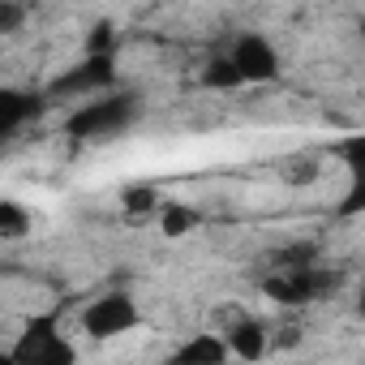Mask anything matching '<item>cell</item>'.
Masks as SVG:
<instances>
[{"instance_id":"obj_1","label":"cell","mask_w":365,"mask_h":365,"mask_svg":"<svg viewBox=\"0 0 365 365\" xmlns=\"http://www.w3.org/2000/svg\"><path fill=\"white\" fill-rule=\"evenodd\" d=\"M138 116H142V99L133 91H103L69 116V133L82 142H112V138L129 133L138 125Z\"/></svg>"},{"instance_id":"obj_2","label":"cell","mask_w":365,"mask_h":365,"mask_svg":"<svg viewBox=\"0 0 365 365\" xmlns=\"http://www.w3.org/2000/svg\"><path fill=\"white\" fill-rule=\"evenodd\" d=\"M344 284V271L335 267H322V262H305V267H284V271H271L262 292L279 305H309V301H327L335 297Z\"/></svg>"},{"instance_id":"obj_3","label":"cell","mask_w":365,"mask_h":365,"mask_svg":"<svg viewBox=\"0 0 365 365\" xmlns=\"http://www.w3.org/2000/svg\"><path fill=\"white\" fill-rule=\"evenodd\" d=\"M116 86V61L112 52H86L82 65H73L69 73H61L52 82L56 95H103Z\"/></svg>"},{"instance_id":"obj_4","label":"cell","mask_w":365,"mask_h":365,"mask_svg":"<svg viewBox=\"0 0 365 365\" xmlns=\"http://www.w3.org/2000/svg\"><path fill=\"white\" fill-rule=\"evenodd\" d=\"M82 327L95 335V339H112V335H125L138 327V305L125 297V292H108V297H95L86 309H82Z\"/></svg>"},{"instance_id":"obj_5","label":"cell","mask_w":365,"mask_h":365,"mask_svg":"<svg viewBox=\"0 0 365 365\" xmlns=\"http://www.w3.org/2000/svg\"><path fill=\"white\" fill-rule=\"evenodd\" d=\"M228 56H232V65L245 82H275L279 78V52L271 48L267 35H241L228 48Z\"/></svg>"},{"instance_id":"obj_6","label":"cell","mask_w":365,"mask_h":365,"mask_svg":"<svg viewBox=\"0 0 365 365\" xmlns=\"http://www.w3.org/2000/svg\"><path fill=\"white\" fill-rule=\"evenodd\" d=\"M220 335H224V344H228V352H232V356L258 361V356L267 352V331H262V322H258V318H250L245 309H232Z\"/></svg>"},{"instance_id":"obj_7","label":"cell","mask_w":365,"mask_h":365,"mask_svg":"<svg viewBox=\"0 0 365 365\" xmlns=\"http://www.w3.org/2000/svg\"><path fill=\"white\" fill-rule=\"evenodd\" d=\"M18 356L22 361H35V365H69L73 361V348L52 331V322H39L26 331V339L18 344Z\"/></svg>"},{"instance_id":"obj_8","label":"cell","mask_w":365,"mask_h":365,"mask_svg":"<svg viewBox=\"0 0 365 365\" xmlns=\"http://www.w3.org/2000/svg\"><path fill=\"white\" fill-rule=\"evenodd\" d=\"M39 112H43L39 95H31V91H0V133L5 138L22 133Z\"/></svg>"},{"instance_id":"obj_9","label":"cell","mask_w":365,"mask_h":365,"mask_svg":"<svg viewBox=\"0 0 365 365\" xmlns=\"http://www.w3.org/2000/svg\"><path fill=\"white\" fill-rule=\"evenodd\" d=\"M232 352H228V344H224V335H194L190 344H180L176 352H172V361H228Z\"/></svg>"},{"instance_id":"obj_10","label":"cell","mask_w":365,"mask_h":365,"mask_svg":"<svg viewBox=\"0 0 365 365\" xmlns=\"http://www.w3.org/2000/svg\"><path fill=\"white\" fill-rule=\"evenodd\" d=\"M202 86H207V91H237V86H245V78L237 73L232 56L224 52V56H211V61H207V69H202Z\"/></svg>"},{"instance_id":"obj_11","label":"cell","mask_w":365,"mask_h":365,"mask_svg":"<svg viewBox=\"0 0 365 365\" xmlns=\"http://www.w3.org/2000/svg\"><path fill=\"white\" fill-rule=\"evenodd\" d=\"M279 176L288 180V185H314V180L322 176V159L318 155H288L279 163Z\"/></svg>"},{"instance_id":"obj_12","label":"cell","mask_w":365,"mask_h":365,"mask_svg":"<svg viewBox=\"0 0 365 365\" xmlns=\"http://www.w3.org/2000/svg\"><path fill=\"white\" fill-rule=\"evenodd\" d=\"M26 228H31V215H26L14 198L0 202V237H9V241H14V237H22Z\"/></svg>"},{"instance_id":"obj_13","label":"cell","mask_w":365,"mask_h":365,"mask_svg":"<svg viewBox=\"0 0 365 365\" xmlns=\"http://www.w3.org/2000/svg\"><path fill=\"white\" fill-rule=\"evenodd\" d=\"M339 159H344V168L352 172V180L365 176V133H352V138L339 146Z\"/></svg>"},{"instance_id":"obj_14","label":"cell","mask_w":365,"mask_h":365,"mask_svg":"<svg viewBox=\"0 0 365 365\" xmlns=\"http://www.w3.org/2000/svg\"><path fill=\"white\" fill-rule=\"evenodd\" d=\"M194 220H198V215H194L190 207H168V211H163V232H168V237H180V232L194 228Z\"/></svg>"},{"instance_id":"obj_15","label":"cell","mask_w":365,"mask_h":365,"mask_svg":"<svg viewBox=\"0 0 365 365\" xmlns=\"http://www.w3.org/2000/svg\"><path fill=\"white\" fill-rule=\"evenodd\" d=\"M112 43H116L112 22H95V31H91V39H86V52H112Z\"/></svg>"},{"instance_id":"obj_16","label":"cell","mask_w":365,"mask_h":365,"mask_svg":"<svg viewBox=\"0 0 365 365\" xmlns=\"http://www.w3.org/2000/svg\"><path fill=\"white\" fill-rule=\"evenodd\" d=\"M0 31L5 35L22 31V0H5V5H0Z\"/></svg>"},{"instance_id":"obj_17","label":"cell","mask_w":365,"mask_h":365,"mask_svg":"<svg viewBox=\"0 0 365 365\" xmlns=\"http://www.w3.org/2000/svg\"><path fill=\"white\" fill-rule=\"evenodd\" d=\"M339 211H344V215H365V176L352 180V190H348V198L339 202Z\"/></svg>"},{"instance_id":"obj_18","label":"cell","mask_w":365,"mask_h":365,"mask_svg":"<svg viewBox=\"0 0 365 365\" xmlns=\"http://www.w3.org/2000/svg\"><path fill=\"white\" fill-rule=\"evenodd\" d=\"M150 202H155L150 190H129V194H125V207H129V211H146Z\"/></svg>"},{"instance_id":"obj_19","label":"cell","mask_w":365,"mask_h":365,"mask_svg":"<svg viewBox=\"0 0 365 365\" xmlns=\"http://www.w3.org/2000/svg\"><path fill=\"white\" fill-rule=\"evenodd\" d=\"M356 309H361V318H365V288H361V297H356Z\"/></svg>"}]
</instances>
